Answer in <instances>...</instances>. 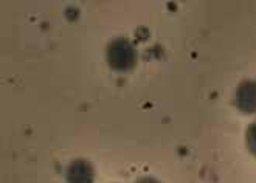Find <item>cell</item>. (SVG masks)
<instances>
[{
	"mask_svg": "<svg viewBox=\"0 0 256 183\" xmlns=\"http://www.w3.org/2000/svg\"><path fill=\"white\" fill-rule=\"evenodd\" d=\"M94 177L95 171L92 164L82 158L72 162L66 172V178L68 183H92Z\"/></svg>",
	"mask_w": 256,
	"mask_h": 183,
	"instance_id": "3957f363",
	"label": "cell"
},
{
	"mask_svg": "<svg viewBox=\"0 0 256 183\" xmlns=\"http://www.w3.org/2000/svg\"><path fill=\"white\" fill-rule=\"evenodd\" d=\"M108 62L115 72H130L137 64V52H135L130 40L124 38L112 40L108 47Z\"/></svg>",
	"mask_w": 256,
	"mask_h": 183,
	"instance_id": "6da1fadb",
	"label": "cell"
},
{
	"mask_svg": "<svg viewBox=\"0 0 256 183\" xmlns=\"http://www.w3.org/2000/svg\"><path fill=\"white\" fill-rule=\"evenodd\" d=\"M246 140H247V148H248V150L256 157V123H252V124L248 126Z\"/></svg>",
	"mask_w": 256,
	"mask_h": 183,
	"instance_id": "277c9868",
	"label": "cell"
},
{
	"mask_svg": "<svg viewBox=\"0 0 256 183\" xmlns=\"http://www.w3.org/2000/svg\"><path fill=\"white\" fill-rule=\"evenodd\" d=\"M137 183H160V182L152 177H142L140 180H137Z\"/></svg>",
	"mask_w": 256,
	"mask_h": 183,
	"instance_id": "5b68a950",
	"label": "cell"
},
{
	"mask_svg": "<svg viewBox=\"0 0 256 183\" xmlns=\"http://www.w3.org/2000/svg\"><path fill=\"white\" fill-rule=\"evenodd\" d=\"M236 106L242 114L256 112V81L246 80L236 90Z\"/></svg>",
	"mask_w": 256,
	"mask_h": 183,
	"instance_id": "7a4b0ae2",
	"label": "cell"
}]
</instances>
